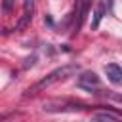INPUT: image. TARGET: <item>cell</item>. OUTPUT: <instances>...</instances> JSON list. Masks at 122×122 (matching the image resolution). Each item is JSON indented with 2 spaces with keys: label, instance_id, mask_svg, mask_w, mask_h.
Returning a JSON list of instances; mask_svg holds the SVG:
<instances>
[{
  "label": "cell",
  "instance_id": "obj_1",
  "mask_svg": "<svg viewBox=\"0 0 122 122\" xmlns=\"http://www.w3.org/2000/svg\"><path fill=\"white\" fill-rule=\"evenodd\" d=\"M78 65H74V63H69V65H63V67H59V69H55V71H51L50 74H46L40 82H36L29 92L30 93H34V92H40V90H44V88H50V86H53L55 82H61V80H65V78H69V76H72V74H76L78 72Z\"/></svg>",
  "mask_w": 122,
  "mask_h": 122
},
{
  "label": "cell",
  "instance_id": "obj_2",
  "mask_svg": "<svg viewBox=\"0 0 122 122\" xmlns=\"http://www.w3.org/2000/svg\"><path fill=\"white\" fill-rule=\"evenodd\" d=\"M78 86H80V88H84L86 92H93L95 88H99V86H101V80H99V76H97L95 72L86 71V72H82V74L78 76Z\"/></svg>",
  "mask_w": 122,
  "mask_h": 122
},
{
  "label": "cell",
  "instance_id": "obj_3",
  "mask_svg": "<svg viewBox=\"0 0 122 122\" xmlns=\"http://www.w3.org/2000/svg\"><path fill=\"white\" fill-rule=\"evenodd\" d=\"M90 10V0H76V10H74V21H72V30L78 32V29L82 27L86 13Z\"/></svg>",
  "mask_w": 122,
  "mask_h": 122
},
{
  "label": "cell",
  "instance_id": "obj_4",
  "mask_svg": "<svg viewBox=\"0 0 122 122\" xmlns=\"http://www.w3.org/2000/svg\"><path fill=\"white\" fill-rule=\"evenodd\" d=\"M32 13H34V0H25V10H23V15L17 23V30L25 29L30 21H32Z\"/></svg>",
  "mask_w": 122,
  "mask_h": 122
},
{
  "label": "cell",
  "instance_id": "obj_5",
  "mask_svg": "<svg viewBox=\"0 0 122 122\" xmlns=\"http://www.w3.org/2000/svg\"><path fill=\"white\" fill-rule=\"evenodd\" d=\"M105 72H107V78L112 84H120L122 82V69H120V65L109 63V65H105Z\"/></svg>",
  "mask_w": 122,
  "mask_h": 122
},
{
  "label": "cell",
  "instance_id": "obj_6",
  "mask_svg": "<svg viewBox=\"0 0 122 122\" xmlns=\"http://www.w3.org/2000/svg\"><path fill=\"white\" fill-rule=\"evenodd\" d=\"M92 122H120V116L107 112V111H101V112H95L92 116Z\"/></svg>",
  "mask_w": 122,
  "mask_h": 122
},
{
  "label": "cell",
  "instance_id": "obj_7",
  "mask_svg": "<svg viewBox=\"0 0 122 122\" xmlns=\"http://www.w3.org/2000/svg\"><path fill=\"white\" fill-rule=\"evenodd\" d=\"M105 2H99V6H97V10H95V13H93V23H92V29L95 30L97 27H99V21L103 19V15H105Z\"/></svg>",
  "mask_w": 122,
  "mask_h": 122
},
{
  "label": "cell",
  "instance_id": "obj_8",
  "mask_svg": "<svg viewBox=\"0 0 122 122\" xmlns=\"http://www.w3.org/2000/svg\"><path fill=\"white\" fill-rule=\"evenodd\" d=\"M13 4H15V0H2V10L8 13V11H11Z\"/></svg>",
  "mask_w": 122,
  "mask_h": 122
},
{
  "label": "cell",
  "instance_id": "obj_9",
  "mask_svg": "<svg viewBox=\"0 0 122 122\" xmlns=\"http://www.w3.org/2000/svg\"><path fill=\"white\" fill-rule=\"evenodd\" d=\"M112 2H114V0H109V6H111V10H112Z\"/></svg>",
  "mask_w": 122,
  "mask_h": 122
}]
</instances>
